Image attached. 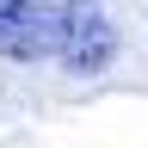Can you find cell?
<instances>
[{
	"label": "cell",
	"instance_id": "obj_1",
	"mask_svg": "<svg viewBox=\"0 0 148 148\" xmlns=\"http://www.w3.org/2000/svg\"><path fill=\"white\" fill-rule=\"evenodd\" d=\"M0 56L99 74L117 56V25L99 0H0Z\"/></svg>",
	"mask_w": 148,
	"mask_h": 148
}]
</instances>
